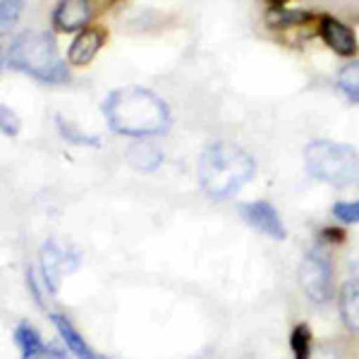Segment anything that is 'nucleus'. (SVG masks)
Here are the masks:
<instances>
[{
    "mask_svg": "<svg viewBox=\"0 0 359 359\" xmlns=\"http://www.w3.org/2000/svg\"><path fill=\"white\" fill-rule=\"evenodd\" d=\"M108 127L123 137H156L170 127V108L144 86H123L106 96L101 106Z\"/></svg>",
    "mask_w": 359,
    "mask_h": 359,
    "instance_id": "obj_1",
    "label": "nucleus"
},
{
    "mask_svg": "<svg viewBox=\"0 0 359 359\" xmlns=\"http://www.w3.org/2000/svg\"><path fill=\"white\" fill-rule=\"evenodd\" d=\"M199 184L213 199L235 196L254 175V158L233 142H211L199 154Z\"/></svg>",
    "mask_w": 359,
    "mask_h": 359,
    "instance_id": "obj_2",
    "label": "nucleus"
},
{
    "mask_svg": "<svg viewBox=\"0 0 359 359\" xmlns=\"http://www.w3.org/2000/svg\"><path fill=\"white\" fill-rule=\"evenodd\" d=\"M5 65L46 84H65L69 79V69L57 53L55 41L41 32H25L13 39L5 50Z\"/></svg>",
    "mask_w": 359,
    "mask_h": 359,
    "instance_id": "obj_3",
    "label": "nucleus"
},
{
    "mask_svg": "<svg viewBox=\"0 0 359 359\" xmlns=\"http://www.w3.org/2000/svg\"><path fill=\"white\" fill-rule=\"evenodd\" d=\"M304 165L311 177L333 187H352L359 182V151L350 144L314 139L304 149Z\"/></svg>",
    "mask_w": 359,
    "mask_h": 359,
    "instance_id": "obj_4",
    "label": "nucleus"
},
{
    "mask_svg": "<svg viewBox=\"0 0 359 359\" xmlns=\"http://www.w3.org/2000/svg\"><path fill=\"white\" fill-rule=\"evenodd\" d=\"M331 262L321 249H311L299 266V285L311 302H326L331 297Z\"/></svg>",
    "mask_w": 359,
    "mask_h": 359,
    "instance_id": "obj_5",
    "label": "nucleus"
},
{
    "mask_svg": "<svg viewBox=\"0 0 359 359\" xmlns=\"http://www.w3.org/2000/svg\"><path fill=\"white\" fill-rule=\"evenodd\" d=\"M79 266V257L69 247L57 240H48L41 249V273L48 292L60 290L62 278L74 273Z\"/></svg>",
    "mask_w": 359,
    "mask_h": 359,
    "instance_id": "obj_6",
    "label": "nucleus"
},
{
    "mask_svg": "<svg viewBox=\"0 0 359 359\" xmlns=\"http://www.w3.org/2000/svg\"><path fill=\"white\" fill-rule=\"evenodd\" d=\"M240 213H242V218L252 225V228H257L259 233H264L266 237H271V240H285L287 237L285 225H283L278 211L269 204V201L240 204Z\"/></svg>",
    "mask_w": 359,
    "mask_h": 359,
    "instance_id": "obj_7",
    "label": "nucleus"
},
{
    "mask_svg": "<svg viewBox=\"0 0 359 359\" xmlns=\"http://www.w3.org/2000/svg\"><path fill=\"white\" fill-rule=\"evenodd\" d=\"M318 34H321L323 43H326L331 50H335L338 55L350 57L357 53L359 46H357L355 32H352L347 25H343L340 20H335V17L323 15L321 20H318Z\"/></svg>",
    "mask_w": 359,
    "mask_h": 359,
    "instance_id": "obj_8",
    "label": "nucleus"
},
{
    "mask_svg": "<svg viewBox=\"0 0 359 359\" xmlns=\"http://www.w3.org/2000/svg\"><path fill=\"white\" fill-rule=\"evenodd\" d=\"M89 17H91L89 0H60L53 13V27L62 34L77 32V29L86 27Z\"/></svg>",
    "mask_w": 359,
    "mask_h": 359,
    "instance_id": "obj_9",
    "label": "nucleus"
},
{
    "mask_svg": "<svg viewBox=\"0 0 359 359\" xmlns=\"http://www.w3.org/2000/svg\"><path fill=\"white\" fill-rule=\"evenodd\" d=\"M15 345H17V350H20L22 359H39V357L62 359V352L46 345L36 328L29 326V323H20V326L15 328Z\"/></svg>",
    "mask_w": 359,
    "mask_h": 359,
    "instance_id": "obj_10",
    "label": "nucleus"
},
{
    "mask_svg": "<svg viewBox=\"0 0 359 359\" xmlns=\"http://www.w3.org/2000/svg\"><path fill=\"white\" fill-rule=\"evenodd\" d=\"M50 321H53V326L57 328V333H60V338L65 340L67 345V352H72L77 359H113V357H106V355H98V352L91 347L82 335L77 333V328L72 326V321H69L67 316L62 314H50Z\"/></svg>",
    "mask_w": 359,
    "mask_h": 359,
    "instance_id": "obj_11",
    "label": "nucleus"
},
{
    "mask_svg": "<svg viewBox=\"0 0 359 359\" xmlns=\"http://www.w3.org/2000/svg\"><path fill=\"white\" fill-rule=\"evenodd\" d=\"M103 32L101 29H84V32L77 34V39L69 46V53H67V60L69 65H77V67H84L94 60V55L98 53V48L103 46Z\"/></svg>",
    "mask_w": 359,
    "mask_h": 359,
    "instance_id": "obj_12",
    "label": "nucleus"
},
{
    "mask_svg": "<svg viewBox=\"0 0 359 359\" xmlns=\"http://www.w3.org/2000/svg\"><path fill=\"white\" fill-rule=\"evenodd\" d=\"M338 309L347 331L359 333V280H347L340 287Z\"/></svg>",
    "mask_w": 359,
    "mask_h": 359,
    "instance_id": "obj_13",
    "label": "nucleus"
},
{
    "mask_svg": "<svg viewBox=\"0 0 359 359\" xmlns=\"http://www.w3.org/2000/svg\"><path fill=\"white\" fill-rule=\"evenodd\" d=\"M125 161L135 168V170L151 172L163 163V154H161L158 147H154V144H149V142H135L127 147Z\"/></svg>",
    "mask_w": 359,
    "mask_h": 359,
    "instance_id": "obj_14",
    "label": "nucleus"
},
{
    "mask_svg": "<svg viewBox=\"0 0 359 359\" xmlns=\"http://www.w3.org/2000/svg\"><path fill=\"white\" fill-rule=\"evenodd\" d=\"M338 89L350 98V101L359 103V62H347V65L338 72Z\"/></svg>",
    "mask_w": 359,
    "mask_h": 359,
    "instance_id": "obj_15",
    "label": "nucleus"
},
{
    "mask_svg": "<svg viewBox=\"0 0 359 359\" xmlns=\"http://www.w3.org/2000/svg\"><path fill=\"white\" fill-rule=\"evenodd\" d=\"M290 347H292L294 359H309L311 357V331H309L306 323H299V326L292 328Z\"/></svg>",
    "mask_w": 359,
    "mask_h": 359,
    "instance_id": "obj_16",
    "label": "nucleus"
},
{
    "mask_svg": "<svg viewBox=\"0 0 359 359\" xmlns=\"http://www.w3.org/2000/svg\"><path fill=\"white\" fill-rule=\"evenodd\" d=\"M57 127H60V135L67 139V142H72V144H82V147H98V139L96 137H89V135H84L82 130H79L74 123H65L62 118H57Z\"/></svg>",
    "mask_w": 359,
    "mask_h": 359,
    "instance_id": "obj_17",
    "label": "nucleus"
},
{
    "mask_svg": "<svg viewBox=\"0 0 359 359\" xmlns=\"http://www.w3.org/2000/svg\"><path fill=\"white\" fill-rule=\"evenodd\" d=\"M22 10V0H0V25H3V32L10 29V25L20 17Z\"/></svg>",
    "mask_w": 359,
    "mask_h": 359,
    "instance_id": "obj_18",
    "label": "nucleus"
},
{
    "mask_svg": "<svg viewBox=\"0 0 359 359\" xmlns=\"http://www.w3.org/2000/svg\"><path fill=\"white\" fill-rule=\"evenodd\" d=\"M333 216L343 223H359V199L357 201H343L333 206Z\"/></svg>",
    "mask_w": 359,
    "mask_h": 359,
    "instance_id": "obj_19",
    "label": "nucleus"
},
{
    "mask_svg": "<svg viewBox=\"0 0 359 359\" xmlns=\"http://www.w3.org/2000/svg\"><path fill=\"white\" fill-rule=\"evenodd\" d=\"M0 120H3V135L15 137L17 130H20V120H17V115L8 106L0 108Z\"/></svg>",
    "mask_w": 359,
    "mask_h": 359,
    "instance_id": "obj_20",
    "label": "nucleus"
},
{
    "mask_svg": "<svg viewBox=\"0 0 359 359\" xmlns=\"http://www.w3.org/2000/svg\"><path fill=\"white\" fill-rule=\"evenodd\" d=\"M266 3H269V5H271V8H273V10H283V5H285L287 0H266Z\"/></svg>",
    "mask_w": 359,
    "mask_h": 359,
    "instance_id": "obj_21",
    "label": "nucleus"
}]
</instances>
